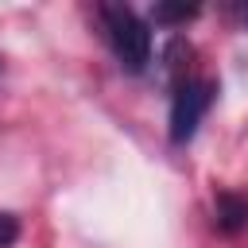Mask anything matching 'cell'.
<instances>
[{"label":"cell","instance_id":"6da1fadb","mask_svg":"<svg viewBox=\"0 0 248 248\" xmlns=\"http://www.w3.org/2000/svg\"><path fill=\"white\" fill-rule=\"evenodd\" d=\"M101 23H105L108 46L120 58V66L132 70V74L147 70V62H151V31H147V23L128 4H101Z\"/></svg>","mask_w":248,"mask_h":248},{"label":"cell","instance_id":"7a4b0ae2","mask_svg":"<svg viewBox=\"0 0 248 248\" xmlns=\"http://www.w3.org/2000/svg\"><path fill=\"white\" fill-rule=\"evenodd\" d=\"M213 93H217V85L205 81V78H182V81H178L174 101H170V140H174V143L194 140L202 116H205L209 105H213Z\"/></svg>","mask_w":248,"mask_h":248},{"label":"cell","instance_id":"3957f363","mask_svg":"<svg viewBox=\"0 0 248 248\" xmlns=\"http://www.w3.org/2000/svg\"><path fill=\"white\" fill-rule=\"evenodd\" d=\"M217 229L221 232L248 229V190H221L217 194Z\"/></svg>","mask_w":248,"mask_h":248},{"label":"cell","instance_id":"277c9868","mask_svg":"<svg viewBox=\"0 0 248 248\" xmlns=\"http://www.w3.org/2000/svg\"><path fill=\"white\" fill-rule=\"evenodd\" d=\"M194 16H198L194 4H159V8H155V19H159V23H186V19H194Z\"/></svg>","mask_w":248,"mask_h":248},{"label":"cell","instance_id":"5b68a950","mask_svg":"<svg viewBox=\"0 0 248 248\" xmlns=\"http://www.w3.org/2000/svg\"><path fill=\"white\" fill-rule=\"evenodd\" d=\"M16 236H19V221L12 213H0V248L16 244Z\"/></svg>","mask_w":248,"mask_h":248}]
</instances>
